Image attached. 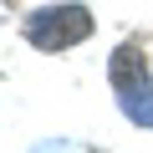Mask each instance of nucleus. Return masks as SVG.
<instances>
[{"instance_id": "obj_1", "label": "nucleus", "mask_w": 153, "mask_h": 153, "mask_svg": "<svg viewBox=\"0 0 153 153\" xmlns=\"http://www.w3.org/2000/svg\"><path fill=\"white\" fill-rule=\"evenodd\" d=\"M87 36H92V16L82 5H51V10L26 16V41L41 51H61V46H76Z\"/></svg>"}]
</instances>
